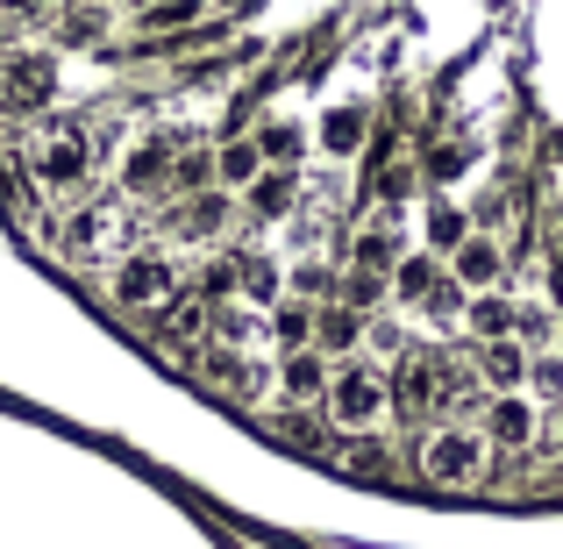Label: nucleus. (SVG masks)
<instances>
[{
  "label": "nucleus",
  "instance_id": "nucleus-1",
  "mask_svg": "<svg viewBox=\"0 0 563 549\" xmlns=\"http://www.w3.org/2000/svg\"><path fill=\"white\" fill-rule=\"evenodd\" d=\"M413 471H421L435 493H471V485L493 479V442L478 436V421H435V428H421Z\"/></svg>",
  "mask_w": 563,
  "mask_h": 549
},
{
  "label": "nucleus",
  "instance_id": "nucleus-2",
  "mask_svg": "<svg viewBox=\"0 0 563 549\" xmlns=\"http://www.w3.org/2000/svg\"><path fill=\"white\" fill-rule=\"evenodd\" d=\"M321 414H329V428H343V436H372L385 421V371L372 364H335L329 371V393H321Z\"/></svg>",
  "mask_w": 563,
  "mask_h": 549
},
{
  "label": "nucleus",
  "instance_id": "nucleus-3",
  "mask_svg": "<svg viewBox=\"0 0 563 549\" xmlns=\"http://www.w3.org/2000/svg\"><path fill=\"white\" fill-rule=\"evenodd\" d=\"M86 172H93V143H86L79 122H43L36 143H29V179L43 193H71L86 186Z\"/></svg>",
  "mask_w": 563,
  "mask_h": 549
},
{
  "label": "nucleus",
  "instance_id": "nucleus-4",
  "mask_svg": "<svg viewBox=\"0 0 563 549\" xmlns=\"http://www.w3.org/2000/svg\"><path fill=\"white\" fill-rule=\"evenodd\" d=\"M57 94L51 51H0V114H43Z\"/></svg>",
  "mask_w": 563,
  "mask_h": 549
},
{
  "label": "nucleus",
  "instance_id": "nucleus-5",
  "mask_svg": "<svg viewBox=\"0 0 563 549\" xmlns=\"http://www.w3.org/2000/svg\"><path fill=\"white\" fill-rule=\"evenodd\" d=\"M542 421H550V414H542L528 393H499V399H485L478 436L493 442V457H528L542 442Z\"/></svg>",
  "mask_w": 563,
  "mask_h": 549
},
{
  "label": "nucleus",
  "instance_id": "nucleus-6",
  "mask_svg": "<svg viewBox=\"0 0 563 549\" xmlns=\"http://www.w3.org/2000/svg\"><path fill=\"white\" fill-rule=\"evenodd\" d=\"M172 293H179V264H172L165 250H136V257L114 264V300L136 307V315H157Z\"/></svg>",
  "mask_w": 563,
  "mask_h": 549
},
{
  "label": "nucleus",
  "instance_id": "nucleus-7",
  "mask_svg": "<svg viewBox=\"0 0 563 549\" xmlns=\"http://www.w3.org/2000/svg\"><path fill=\"white\" fill-rule=\"evenodd\" d=\"M442 272H450L464 293H499V286H507V243H499V235H485V229H471L464 243L442 257Z\"/></svg>",
  "mask_w": 563,
  "mask_h": 549
},
{
  "label": "nucleus",
  "instance_id": "nucleus-8",
  "mask_svg": "<svg viewBox=\"0 0 563 549\" xmlns=\"http://www.w3.org/2000/svg\"><path fill=\"white\" fill-rule=\"evenodd\" d=\"M179 151H186L179 136L151 129V136H143L136 151L122 157V186H129V193H165V186H172V172H179Z\"/></svg>",
  "mask_w": 563,
  "mask_h": 549
},
{
  "label": "nucleus",
  "instance_id": "nucleus-9",
  "mask_svg": "<svg viewBox=\"0 0 563 549\" xmlns=\"http://www.w3.org/2000/svg\"><path fill=\"white\" fill-rule=\"evenodd\" d=\"M471 378L485 385V399L528 393V343H514V336H499V343H478V350H471Z\"/></svg>",
  "mask_w": 563,
  "mask_h": 549
},
{
  "label": "nucleus",
  "instance_id": "nucleus-10",
  "mask_svg": "<svg viewBox=\"0 0 563 549\" xmlns=\"http://www.w3.org/2000/svg\"><path fill=\"white\" fill-rule=\"evenodd\" d=\"M200 378L214 385L221 399H257L264 393V371L243 358V350H229V343H207L200 350Z\"/></svg>",
  "mask_w": 563,
  "mask_h": 549
},
{
  "label": "nucleus",
  "instance_id": "nucleus-11",
  "mask_svg": "<svg viewBox=\"0 0 563 549\" xmlns=\"http://www.w3.org/2000/svg\"><path fill=\"white\" fill-rule=\"evenodd\" d=\"M364 329H372V315H357V307H343V300H321V315H314V350L329 364H350V350L364 343Z\"/></svg>",
  "mask_w": 563,
  "mask_h": 549
},
{
  "label": "nucleus",
  "instance_id": "nucleus-12",
  "mask_svg": "<svg viewBox=\"0 0 563 549\" xmlns=\"http://www.w3.org/2000/svg\"><path fill=\"white\" fill-rule=\"evenodd\" d=\"M329 358L321 350H292V358H278V393L292 399V407H321V393H329Z\"/></svg>",
  "mask_w": 563,
  "mask_h": 549
},
{
  "label": "nucleus",
  "instance_id": "nucleus-13",
  "mask_svg": "<svg viewBox=\"0 0 563 549\" xmlns=\"http://www.w3.org/2000/svg\"><path fill=\"white\" fill-rule=\"evenodd\" d=\"M235 293H243L250 307H264V315H272V307L286 300V264H278V257H257V250H243V257H235Z\"/></svg>",
  "mask_w": 563,
  "mask_h": 549
},
{
  "label": "nucleus",
  "instance_id": "nucleus-14",
  "mask_svg": "<svg viewBox=\"0 0 563 549\" xmlns=\"http://www.w3.org/2000/svg\"><path fill=\"white\" fill-rule=\"evenodd\" d=\"M314 315H321V307H314V300H292V293L272 307V315H264V336L278 343V358H292V350H314Z\"/></svg>",
  "mask_w": 563,
  "mask_h": 549
},
{
  "label": "nucleus",
  "instance_id": "nucleus-15",
  "mask_svg": "<svg viewBox=\"0 0 563 549\" xmlns=\"http://www.w3.org/2000/svg\"><path fill=\"white\" fill-rule=\"evenodd\" d=\"M407 257L399 250V235H393V215L385 221H364L357 235H350V272H378V278H393V264Z\"/></svg>",
  "mask_w": 563,
  "mask_h": 549
},
{
  "label": "nucleus",
  "instance_id": "nucleus-16",
  "mask_svg": "<svg viewBox=\"0 0 563 549\" xmlns=\"http://www.w3.org/2000/svg\"><path fill=\"white\" fill-rule=\"evenodd\" d=\"M264 179V151H257V136H229L214 151V186L221 193H250Z\"/></svg>",
  "mask_w": 563,
  "mask_h": 549
},
{
  "label": "nucleus",
  "instance_id": "nucleus-17",
  "mask_svg": "<svg viewBox=\"0 0 563 549\" xmlns=\"http://www.w3.org/2000/svg\"><path fill=\"white\" fill-rule=\"evenodd\" d=\"M514 321H521V307H514L507 293H471L464 300V336L471 343H499V336H514Z\"/></svg>",
  "mask_w": 563,
  "mask_h": 549
},
{
  "label": "nucleus",
  "instance_id": "nucleus-18",
  "mask_svg": "<svg viewBox=\"0 0 563 549\" xmlns=\"http://www.w3.org/2000/svg\"><path fill=\"white\" fill-rule=\"evenodd\" d=\"M435 286H442V257H435V250H407V257L393 264V300L399 307H428Z\"/></svg>",
  "mask_w": 563,
  "mask_h": 549
},
{
  "label": "nucleus",
  "instance_id": "nucleus-19",
  "mask_svg": "<svg viewBox=\"0 0 563 549\" xmlns=\"http://www.w3.org/2000/svg\"><path fill=\"white\" fill-rule=\"evenodd\" d=\"M229 193L221 186H200V193H186V207H179V235H192V243H207V235H221L229 229Z\"/></svg>",
  "mask_w": 563,
  "mask_h": 549
},
{
  "label": "nucleus",
  "instance_id": "nucleus-20",
  "mask_svg": "<svg viewBox=\"0 0 563 549\" xmlns=\"http://www.w3.org/2000/svg\"><path fill=\"white\" fill-rule=\"evenodd\" d=\"M292 200H300V179H292V172H278V165H264V179L243 193V207H250L257 221H286Z\"/></svg>",
  "mask_w": 563,
  "mask_h": 549
},
{
  "label": "nucleus",
  "instance_id": "nucleus-21",
  "mask_svg": "<svg viewBox=\"0 0 563 549\" xmlns=\"http://www.w3.org/2000/svg\"><path fill=\"white\" fill-rule=\"evenodd\" d=\"M421 229H428V250H435V257H450V250L471 235V207L464 200H428L421 207Z\"/></svg>",
  "mask_w": 563,
  "mask_h": 549
},
{
  "label": "nucleus",
  "instance_id": "nucleus-22",
  "mask_svg": "<svg viewBox=\"0 0 563 549\" xmlns=\"http://www.w3.org/2000/svg\"><path fill=\"white\" fill-rule=\"evenodd\" d=\"M207 315H214V307H207L200 293H172V300L157 307V329H165L172 343H200V336H207Z\"/></svg>",
  "mask_w": 563,
  "mask_h": 549
},
{
  "label": "nucleus",
  "instance_id": "nucleus-23",
  "mask_svg": "<svg viewBox=\"0 0 563 549\" xmlns=\"http://www.w3.org/2000/svg\"><path fill=\"white\" fill-rule=\"evenodd\" d=\"M364 129H372V114H364V108H329V114H321V151H329V157H357L364 151Z\"/></svg>",
  "mask_w": 563,
  "mask_h": 549
},
{
  "label": "nucleus",
  "instance_id": "nucleus-24",
  "mask_svg": "<svg viewBox=\"0 0 563 549\" xmlns=\"http://www.w3.org/2000/svg\"><path fill=\"white\" fill-rule=\"evenodd\" d=\"M300 143H307V129H300V122H286V114L257 129V151H264V165H278V172H292V165H300Z\"/></svg>",
  "mask_w": 563,
  "mask_h": 549
},
{
  "label": "nucleus",
  "instance_id": "nucleus-25",
  "mask_svg": "<svg viewBox=\"0 0 563 549\" xmlns=\"http://www.w3.org/2000/svg\"><path fill=\"white\" fill-rule=\"evenodd\" d=\"M385 293H393V278H378V272H343V278H335V300L357 307V315H372Z\"/></svg>",
  "mask_w": 563,
  "mask_h": 549
},
{
  "label": "nucleus",
  "instance_id": "nucleus-26",
  "mask_svg": "<svg viewBox=\"0 0 563 549\" xmlns=\"http://www.w3.org/2000/svg\"><path fill=\"white\" fill-rule=\"evenodd\" d=\"M100 235H108V215H100V207H79V215L65 221V250H71V257H93Z\"/></svg>",
  "mask_w": 563,
  "mask_h": 549
},
{
  "label": "nucleus",
  "instance_id": "nucleus-27",
  "mask_svg": "<svg viewBox=\"0 0 563 549\" xmlns=\"http://www.w3.org/2000/svg\"><path fill=\"white\" fill-rule=\"evenodd\" d=\"M413 193H421V172H413L407 157H393V165L378 172V200H385V215H393V207H407Z\"/></svg>",
  "mask_w": 563,
  "mask_h": 549
},
{
  "label": "nucleus",
  "instance_id": "nucleus-28",
  "mask_svg": "<svg viewBox=\"0 0 563 549\" xmlns=\"http://www.w3.org/2000/svg\"><path fill=\"white\" fill-rule=\"evenodd\" d=\"M221 293H235V257H214L200 272V300H221Z\"/></svg>",
  "mask_w": 563,
  "mask_h": 549
},
{
  "label": "nucleus",
  "instance_id": "nucleus-29",
  "mask_svg": "<svg viewBox=\"0 0 563 549\" xmlns=\"http://www.w3.org/2000/svg\"><path fill=\"white\" fill-rule=\"evenodd\" d=\"M100 22H108V14H100V0H79V14H71L65 29H71V43H93V36H100Z\"/></svg>",
  "mask_w": 563,
  "mask_h": 549
},
{
  "label": "nucleus",
  "instance_id": "nucleus-30",
  "mask_svg": "<svg viewBox=\"0 0 563 549\" xmlns=\"http://www.w3.org/2000/svg\"><path fill=\"white\" fill-rule=\"evenodd\" d=\"M0 8H8V14H57L65 0H0Z\"/></svg>",
  "mask_w": 563,
  "mask_h": 549
},
{
  "label": "nucleus",
  "instance_id": "nucleus-31",
  "mask_svg": "<svg viewBox=\"0 0 563 549\" xmlns=\"http://www.w3.org/2000/svg\"><path fill=\"white\" fill-rule=\"evenodd\" d=\"M542 278H550V307H563V250L550 257V272H542Z\"/></svg>",
  "mask_w": 563,
  "mask_h": 549
},
{
  "label": "nucleus",
  "instance_id": "nucleus-32",
  "mask_svg": "<svg viewBox=\"0 0 563 549\" xmlns=\"http://www.w3.org/2000/svg\"><path fill=\"white\" fill-rule=\"evenodd\" d=\"M556 450H563V414H556Z\"/></svg>",
  "mask_w": 563,
  "mask_h": 549
}]
</instances>
